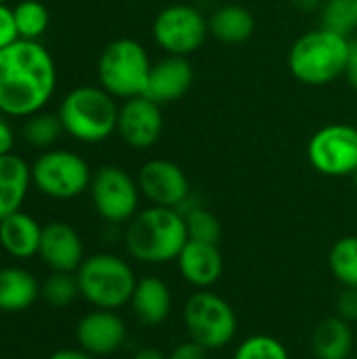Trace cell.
Returning a JSON list of instances; mask_svg holds the SVG:
<instances>
[{"instance_id":"1","label":"cell","mask_w":357,"mask_h":359,"mask_svg":"<svg viewBox=\"0 0 357 359\" xmlns=\"http://www.w3.org/2000/svg\"><path fill=\"white\" fill-rule=\"evenodd\" d=\"M57 67L38 40H15L0 48V111L29 118L44 109L55 93Z\"/></svg>"},{"instance_id":"2","label":"cell","mask_w":357,"mask_h":359,"mask_svg":"<svg viewBox=\"0 0 357 359\" xmlns=\"http://www.w3.org/2000/svg\"><path fill=\"white\" fill-rule=\"evenodd\" d=\"M187 225L179 208L149 206L139 210L126 227L124 244L135 261L147 265H164L177 261L187 244Z\"/></svg>"},{"instance_id":"3","label":"cell","mask_w":357,"mask_h":359,"mask_svg":"<svg viewBox=\"0 0 357 359\" xmlns=\"http://www.w3.org/2000/svg\"><path fill=\"white\" fill-rule=\"evenodd\" d=\"M349 44L351 38L320 25L295 40L288 50V69L307 86H326L345 76Z\"/></svg>"},{"instance_id":"4","label":"cell","mask_w":357,"mask_h":359,"mask_svg":"<svg viewBox=\"0 0 357 359\" xmlns=\"http://www.w3.org/2000/svg\"><path fill=\"white\" fill-rule=\"evenodd\" d=\"M120 105L101 86H76L72 88L61 105L59 120L63 133L80 143H101L109 139L118 128Z\"/></svg>"},{"instance_id":"5","label":"cell","mask_w":357,"mask_h":359,"mask_svg":"<svg viewBox=\"0 0 357 359\" xmlns=\"http://www.w3.org/2000/svg\"><path fill=\"white\" fill-rule=\"evenodd\" d=\"M80 297L86 299L95 309L116 311L130 303L137 288V276L133 267L109 252H99L82 261L78 267Z\"/></svg>"},{"instance_id":"6","label":"cell","mask_w":357,"mask_h":359,"mask_svg":"<svg viewBox=\"0 0 357 359\" xmlns=\"http://www.w3.org/2000/svg\"><path fill=\"white\" fill-rule=\"evenodd\" d=\"M151 65L154 63L141 42L133 38H118L109 42L99 57V84L112 97L124 101L145 95Z\"/></svg>"},{"instance_id":"7","label":"cell","mask_w":357,"mask_h":359,"mask_svg":"<svg viewBox=\"0 0 357 359\" xmlns=\"http://www.w3.org/2000/svg\"><path fill=\"white\" fill-rule=\"evenodd\" d=\"M183 322L189 339L208 351L227 347L238 332V316L234 307L210 290H200L187 299Z\"/></svg>"},{"instance_id":"8","label":"cell","mask_w":357,"mask_h":359,"mask_svg":"<svg viewBox=\"0 0 357 359\" xmlns=\"http://www.w3.org/2000/svg\"><path fill=\"white\" fill-rule=\"evenodd\" d=\"M88 162L67 149H48L32 164V183L53 200H72L90 187Z\"/></svg>"},{"instance_id":"9","label":"cell","mask_w":357,"mask_h":359,"mask_svg":"<svg viewBox=\"0 0 357 359\" xmlns=\"http://www.w3.org/2000/svg\"><path fill=\"white\" fill-rule=\"evenodd\" d=\"M151 32L156 44L166 55L179 57H189L196 53L210 34L208 19L202 15V11L183 2L164 6L156 15Z\"/></svg>"},{"instance_id":"10","label":"cell","mask_w":357,"mask_h":359,"mask_svg":"<svg viewBox=\"0 0 357 359\" xmlns=\"http://www.w3.org/2000/svg\"><path fill=\"white\" fill-rule=\"evenodd\" d=\"M88 189L97 215L107 223H128L139 212V183L120 166H101L93 175Z\"/></svg>"},{"instance_id":"11","label":"cell","mask_w":357,"mask_h":359,"mask_svg":"<svg viewBox=\"0 0 357 359\" xmlns=\"http://www.w3.org/2000/svg\"><path fill=\"white\" fill-rule=\"evenodd\" d=\"M307 160L324 177L356 175L357 126L328 124L316 130L307 143Z\"/></svg>"},{"instance_id":"12","label":"cell","mask_w":357,"mask_h":359,"mask_svg":"<svg viewBox=\"0 0 357 359\" xmlns=\"http://www.w3.org/2000/svg\"><path fill=\"white\" fill-rule=\"evenodd\" d=\"M141 196L151 202V206L183 208L189 200V179L183 168L170 160L154 158L147 160L137 175Z\"/></svg>"},{"instance_id":"13","label":"cell","mask_w":357,"mask_h":359,"mask_svg":"<svg viewBox=\"0 0 357 359\" xmlns=\"http://www.w3.org/2000/svg\"><path fill=\"white\" fill-rule=\"evenodd\" d=\"M164 128L162 105L151 101L145 95L126 99L118 111V128L120 139L133 149H149L154 147Z\"/></svg>"},{"instance_id":"14","label":"cell","mask_w":357,"mask_h":359,"mask_svg":"<svg viewBox=\"0 0 357 359\" xmlns=\"http://www.w3.org/2000/svg\"><path fill=\"white\" fill-rule=\"evenodd\" d=\"M76 339L80 349L95 358L112 355L126 341V324L116 311L95 309L78 322Z\"/></svg>"},{"instance_id":"15","label":"cell","mask_w":357,"mask_h":359,"mask_svg":"<svg viewBox=\"0 0 357 359\" xmlns=\"http://www.w3.org/2000/svg\"><path fill=\"white\" fill-rule=\"evenodd\" d=\"M38 255L48 269L74 273L84 261V244L72 225L53 221L42 227Z\"/></svg>"},{"instance_id":"16","label":"cell","mask_w":357,"mask_h":359,"mask_svg":"<svg viewBox=\"0 0 357 359\" xmlns=\"http://www.w3.org/2000/svg\"><path fill=\"white\" fill-rule=\"evenodd\" d=\"M194 84V67L187 57L166 55L151 65L145 97L158 105H168L187 95Z\"/></svg>"},{"instance_id":"17","label":"cell","mask_w":357,"mask_h":359,"mask_svg":"<svg viewBox=\"0 0 357 359\" xmlns=\"http://www.w3.org/2000/svg\"><path fill=\"white\" fill-rule=\"evenodd\" d=\"M177 267L187 284L200 290H208L221 280L225 263L219 244L187 240V244L177 257Z\"/></svg>"},{"instance_id":"18","label":"cell","mask_w":357,"mask_h":359,"mask_svg":"<svg viewBox=\"0 0 357 359\" xmlns=\"http://www.w3.org/2000/svg\"><path fill=\"white\" fill-rule=\"evenodd\" d=\"M130 307L141 324L145 326L164 324L173 309V294L168 284L154 276L141 278L133 292Z\"/></svg>"},{"instance_id":"19","label":"cell","mask_w":357,"mask_h":359,"mask_svg":"<svg viewBox=\"0 0 357 359\" xmlns=\"http://www.w3.org/2000/svg\"><path fill=\"white\" fill-rule=\"evenodd\" d=\"M42 240V225L17 210L0 221V248L15 259H29L38 255Z\"/></svg>"},{"instance_id":"20","label":"cell","mask_w":357,"mask_h":359,"mask_svg":"<svg viewBox=\"0 0 357 359\" xmlns=\"http://www.w3.org/2000/svg\"><path fill=\"white\" fill-rule=\"evenodd\" d=\"M32 185V166L15 154L0 156V221L21 210Z\"/></svg>"},{"instance_id":"21","label":"cell","mask_w":357,"mask_h":359,"mask_svg":"<svg viewBox=\"0 0 357 359\" xmlns=\"http://www.w3.org/2000/svg\"><path fill=\"white\" fill-rule=\"evenodd\" d=\"M353 330L351 324L339 316L322 320L311 337V351L316 359H351L353 358Z\"/></svg>"},{"instance_id":"22","label":"cell","mask_w":357,"mask_h":359,"mask_svg":"<svg viewBox=\"0 0 357 359\" xmlns=\"http://www.w3.org/2000/svg\"><path fill=\"white\" fill-rule=\"evenodd\" d=\"M255 15L242 4H223L208 17V32L223 44H242L255 34Z\"/></svg>"},{"instance_id":"23","label":"cell","mask_w":357,"mask_h":359,"mask_svg":"<svg viewBox=\"0 0 357 359\" xmlns=\"http://www.w3.org/2000/svg\"><path fill=\"white\" fill-rule=\"evenodd\" d=\"M42 288L38 280L21 267L0 269V311L19 313L34 305Z\"/></svg>"},{"instance_id":"24","label":"cell","mask_w":357,"mask_h":359,"mask_svg":"<svg viewBox=\"0 0 357 359\" xmlns=\"http://www.w3.org/2000/svg\"><path fill=\"white\" fill-rule=\"evenodd\" d=\"M328 267L343 288H357V236H345L332 244Z\"/></svg>"},{"instance_id":"25","label":"cell","mask_w":357,"mask_h":359,"mask_svg":"<svg viewBox=\"0 0 357 359\" xmlns=\"http://www.w3.org/2000/svg\"><path fill=\"white\" fill-rule=\"evenodd\" d=\"M320 21L322 27L351 38L357 32V0H324Z\"/></svg>"},{"instance_id":"26","label":"cell","mask_w":357,"mask_h":359,"mask_svg":"<svg viewBox=\"0 0 357 359\" xmlns=\"http://www.w3.org/2000/svg\"><path fill=\"white\" fill-rule=\"evenodd\" d=\"M181 212L185 217L189 240L206 242V244H219L221 242L223 227H221V221L215 212H210L204 206H183Z\"/></svg>"},{"instance_id":"27","label":"cell","mask_w":357,"mask_h":359,"mask_svg":"<svg viewBox=\"0 0 357 359\" xmlns=\"http://www.w3.org/2000/svg\"><path fill=\"white\" fill-rule=\"evenodd\" d=\"M15 25L19 38L23 40H38L48 27V11L38 0H23L13 8Z\"/></svg>"},{"instance_id":"28","label":"cell","mask_w":357,"mask_h":359,"mask_svg":"<svg viewBox=\"0 0 357 359\" xmlns=\"http://www.w3.org/2000/svg\"><path fill=\"white\" fill-rule=\"evenodd\" d=\"M61 133H63V124H61L59 116L46 114V111H38V114L29 116L23 126V139L32 147H38V149L50 147L59 139Z\"/></svg>"},{"instance_id":"29","label":"cell","mask_w":357,"mask_h":359,"mask_svg":"<svg viewBox=\"0 0 357 359\" xmlns=\"http://www.w3.org/2000/svg\"><path fill=\"white\" fill-rule=\"evenodd\" d=\"M234 359H290V353L282 341L269 334H252L236 347Z\"/></svg>"},{"instance_id":"30","label":"cell","mask_w":357,"mask_h":359,"mask_svg":"<svg viewBox=\"0 0 357 359\" xmlns=\"http://www.w3.org/2000/svg\"><path fill=\"white\" fill-rule=\"evenodd\" d=\"M42 294H44L48 305L67 307L80 297L78 278L74 273H67V271H53L42 286Z\"/></svg>"},{"instance_id":"31","label":"cell","mask_w":357,"mask_h":359,"mask_svg":"<svg viewBox=\"0 0 357 359\" xmlns=\"http://www.w3.org/2000/svg\"><path fill=\"white\" fill-rule=\"evenodd\" d=\"M15 40H19V32L15 25L13 8H8L6 4H0V48L13 44Z\"/></svg>"},{"instance_id":"32","label":"cell","mask_w":357,"mask_h":359,"mask_svg":"<svg viewBox=\"0 0 357 359\" xmlns=\"http://www.w3.org/2000/svg\"><path fill=\"white\" fill-rule=\"evenodd\" d=\"M337 316L345 322H357V288H345L337 299Z\"/></svg>"},{"instance_id":"33","label":"cell","mask_w":357,"mask_h":359,"mask_svg":"<svg viewBox=\"0 0 357 359\" xmlns=\"http://www.w3.org/2000/svg\"><path fill=\"white\" fill-rule=\"evenodd\" d=\"M168 359H208V349H204L202 345H198L196 341H183L179 343L173 351Z\"/></svg>"},{"instance_id":"34","label":"cell","mask_w":357,"mask_h":359,"mask_svg":"<svg viewBox=\"0 0 357 359\" xmlns=\"http://www.w3.org/2000/svg\"><path fill=\"white\" fill-rule=\"evenodd\" d=\"M345 78H347L349 86L357 93V40H351V44H349V57H347Z\"/></svg>"},{"instance_id":"35","label":"cell","mask_w":357,"mask_h":359,"mask_svg":"<svg viewBox=\"0 0 357 359\" xmlns=\"http://www.w3.org/2000/svg\"><path fill=\"white\" fill-rule=\"evenodd\" d=\"M13 145H15L13 128H11V124L4 118H0V156H8Z\"/></svg>"},{"instance_id":"36","label":"cell","mask_w":357,"mask_h":359,"mask_svg":"<svg viewBox=\"0 0 357 359\" xmlns=\"http://www.w3.org/2000/svg\"><path fill=\"white\" fill-rule=\"evenodd\" d=\"M48 359H95V355L86 353L84 349H61L55 351Z\"/></svg>"},{"instance_id":"37","label":"cell","mask_w":357,"mask_h":359,"mask_svg":"<svg viewBox=\"0 0 357 359\" xmlns=\"http://www.w3.org/2000/svg\"><path fill=\"white\" fill-rule=\"evenodd\" d=\"M299 11H305V13H314V11H320L324 0H290Z\"/></svg>"},{"instance_id":"38","label":"cell","mask_w":357,"mask_h":359,"mask_svg":"<svg viewBox=\"0 0 357 359\" xmlns=\"http://www.w3.org/2000/svg\"><path fill=\"white\" fill-rule=\"evenodd\" d=\"M133 359H168V355H164L162 351H158L154 347H143L133 355Z\"/></svg>"},{"instance_id":"39","label":"cell","mask_w":357,"mask_h":359,"mask_svg":"<svg viewBox=\"0 0 357 359\" xmlns=\"http://www.w3.org/2000/svg\"><path fill=\"white\" fill-rule=\"evenodd\" d=\"M0 4H6V0H0Z\"/></svg>"},{"instance_id":"40","label":"cell","mask_w":357,"mask_h":359,"mask_svg":"<svg viewBox=\"0 0 357 359\" xmlns=\"http://www.w3.org/2000/svg\"><path fill=\"white\" fill-rule=\"evenodd\" d=\"M351 359H357V358H351Z\"/></svg>"},{"instance_id":"41","label":"cell","mask_w":357,"mask_h":359,"mask_svg":"<svg viewBox=\"0 0 357 359\" xmlns=\"http://www.w3.org/2000/svg\"><path fill=\"white\" fill-rule=\"evenodd\" d=\"M0 359H2V355H0Z\"/></svg>"},{"instance_id":"42","label":"cell","mask_w":357,"mask_h":359,"mask_svg":"<svg viewBox=\"0 0 357 359\" xmlns=\"http://www.w3.org/2000/svg\"><path fill=\"white\" fill-rule=\"evenodd\" d=\"M356 177H357V172H356Z\"/></svg>"},{"instance_id":"43","label":"cell","mask_w":357,"mask_h":359,"mask_svg":"<svg viewBox=\"0 0 357 359\" xmlns=\"http://www.w3.org/2000/svg\"><path fill=\"white\" fill-rule=\"evenodd\" d=\"M0 269H2V267H0Z\"/></svg>"}]
</instances>
